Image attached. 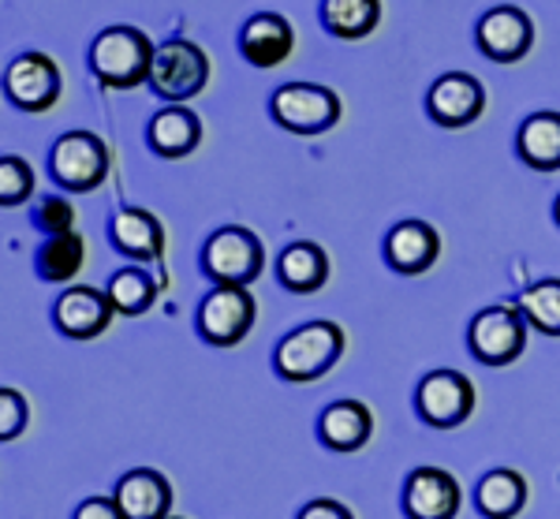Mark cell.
Here are the masks:
<instances>
[{
    "label": "cell",
    "mask_w": 560,
    "mask_h": 519,
    "mask_svg": "<svg viewBox=\"0 0 560 519\" xmlns=\"http://www.w3.org/2000/svg\"><path fill=\"white\" fill-rule=\"evenodd\" d=\"M345 355V330L337 322H306L295 325L273 351L277 374L292 385H306L329 374Z\"/></svg>",
    "instance_id": "1"
},
{
    "label": "cell",
    "mask_w": 560,
    "mask_h": 519,
    "mask_svg": "<svg viewBox=\"0 0 560 519\" xmlns=\"http://www.w3.org/2000/svg\"><path fill=\"white\" fill-rule=\"evenodd\" d=\"M153 42L139 26H105L90 45V71L113 90H131L150 83L153 71Z\"/></svg>",
    "instance_id": "2"
},
{
    "label": "cell",
    "mask_w": 560,
    "mask_h": 519,
    "mask_svg": "<svg viewBox=\"0 0 560 519\" xmlns=\"http://www.w3.org/2000/svg\"><path fill=\"white\" fill-rule=\"evenodd\" d=\"M261 266H266L261 240L250 229H240V224L217 229L202 247V269L213 285L247 288L250 280H258Z\"/></svg>",
    "instance_id": "3"
},
{
    "label": "cell",
    "mask_w": 560,
    "mask_h": 519,
    "mask_svg": "<svg viewBox=\"0 0 560 519\" xmlns=\"http://www.w3.org/2000/svg\"><path fill=\"white\" fill-rule=\"evenodd\" d=\"M210 83V57L187 38H168L158 45L150 71V90L161 94L165 102H191Z\"/></svg>",
    "instance_id": "4"
},
{
    "label": "cell",
    "mask_w": 560,
    "mask_h": 519,
    "mask_svg": "<svg viewBox=\"0 0 560 519\" xmlns=\"http://www.w3.org/2000/svg\"><path fill=\"white\" fill-rule=\"evenodd\" d=\"M527 318L520 307H486L471 318L467 348L486 367H509L527 348Z\"/></svg>",
    "instance_id": "5"
},
{
    "label": "cell",
    "mask_w": 560,
    "mask_h": 519,
    "mask_svg": "<svg viewBox=\"0 0 560 519\" xmlns=\"http://www.w3.org/2000/svg\"><path fill=\"white\" fill-rule=\"evenodd\" d=\"M269 113L292 135H322L340 120V97L322 83H284L277 86Z\"/></svg>",
    "instance_id": "6"
},
{
    "label": "cell",
    "mask_w": 560,
    "mask_h": 519,
    "mask_svg": "<svg viewBox=\"0 0 560 519\" xmlns=\"http://www.w3.org/2000/svg\"><path fill=\"white\" fill-rule=\"evenodd\" d=\"M198 333L213 348H236L255 325V296L247 288L217 285L210 296L198 303Z\"/></svg>",
    "instance_id": "7"
},
{
    "label": "cell",
    "mask_w": 560,
    "mask_h": 519,
    "mask_svg": "<svg viewBox=\"0 0 560 519\" xmlns=\"http://www.w3.org/2000/svg\"><path fill=\"white\" fill-rule=\"evenodd\" d=\"M49 172L68 191H94L108 176V146L94 131H68L49 150Z\"/></svg>",
    "instance_id": "8"
},
{
    "label": "cell",
    "mask_w": 560,
    "mask_h": 519,
    "mask_svg": "<svg viewBox=\"0 0 560 519\" xmlns=\"http://www.w3.org/2000/svg\"><path fill=\"white\" fill-rule=\"evenodd\" d=\"M415 407H419L422 423L438 426V430H453L464 426L475 412V385L459 370H430L419 381L415 393Z\"/></svg>",
    "instance_id": "9"
},
{
    "label": "cell",
    "mask_w": 560,
    "mask_h": 519,
    "mask_svg": "<svg viewBox=\"0 0 560 519\" xmlns=\"http://www.w3.org/2000/svg\"><path fill=\"white\" fill-rule=\"evenodd\" d=\"M8 102L23 113H49L60 102V68L49 53H20L4 71Z\"/></svg>",
    "instance_id": "10"
},
{
    "label": "cell",
    "mask_w": 560,
    "mask_h": 519,
    "mask_svg": "<svg viewBox=\"0 0 560 519\" xmlns=\"http://www.w3.org/2000/svg\"><path fill=\"white\" fill-rule=\"evenodd\" d=\"M475 42L490 60L516 64L527 57L530 45H535V23H530V15L516 4H497L478 20Z\"/></svg>",
    "instance_id": "11"
},
{
    "label": "cell",
    "mask_w": 560,
    "mask_h": 519,
    "mask_svg": "<svg viewBox=\"0 0 560 519\" xmlns=\"http://www.w3.org/2000/svg\"><path fill=\"white\" fill-rule=\"evenodd\" d=\"M404 516L408 519H456L464 494H459L456 475L445 468H415L404 478Z\"/></svg>",
    "instance_id": "12"
},
{
    "label": "cell",
    "mask_w": 560,
    "mask_h": 519,
    "mask_svg": "<svg viewBox=\"0 0 560 519\" xmlns=\"http://www.w3.org/2000/svg\"><path fill=\"white\" fill-rule=\"evenodd\" d=\"M113 299H108V291L102 288H86V285H75L68 288L65 296L57 299V307H52V322H57V330L71 336V341H94V336H102L108 325H113Z\"/></svg>",
    "instance_id": "13"
},
{
    "label": "cell",
    "mask_w": 560,
    "mask_h": 519,
    "mask_svg": "<svg viewBox=\"0 0 560 519\" xmlns=\"http://www.w3.org/2000/svg\"><path fill=\"white\" fill-rule=\"evenodd\" d=\"M427 108L441 127H471L486 113V86L467 71H448L430 86Z\"/></svg>",
    "instance_id": "14"
},
{
    "label": "cell",
    "mask_w": 560,
    "mask_h": 519,
    "mask_svg": "<svg viewBox=\"0 0 560 519\" xmlns=\"http://www.w3.org/2000/svg\"><path fill=\"white\" fill-rule=\"evenodd\" d=\"M292 49H295V31L280 12H258L243 23L240 53L255 68H277V64L292 57Z\"/></svg>",
    "instance_id": "15"
},
{
    "label": "cell",
    "mask_w": 560,
    "mask_h": 519,
    "mask_svg": "<svg viewBox=\"0 0 560 519\" xmlns=\"http://www.w3.org/2000/svg\"><path fill=\"white\" fill-rule=\"evenodd\" d=\"M441 254V235L427 221H400L385 235V262L404 277H419L433 269Z\"/></svg>",
    "instance_id": "16"
},
{
    "label": "cell",
    "mask_w": 560,
    "mask_h": 519,
    "mask_svg": "<svg viewBox=\"0 0 560 519\" xmlns=\"http://www.w3.org/2000/svg\"><path fill=\"white\" fill-rule=\"evenodd\" d=\"M113 497L124 519H168V508H173V486L153 468H135L120 475Z\"/></svg>",
    "instance_id": "17"
},
{
    "label": "cell",
    "mask_w": 560,
    "mask_h": 519,
    "mask_svg": "<svg viewBox=\"0 0 560 519\" xmlns=\"http://www.w3.org/2000/svg\"><path fill=\"white\" fill-rule=\"evenodd\" d=\"M108 235H113V247L120 251L124 258H135V262H153L165 251V229H161V221L139 206L116 209L113 221H108Z\"/></svg>",
    "instance_id": "18"
},
{
    "label": "cell",
    "mask_w": 560,
    "mask_h": 519,
    "mask_svg": "<svg viewBox=\"0 0 560 519\" xmlns=\"http://www.w3.org/2000/svg\"><path fill=\"white\" fill-rule=\"evenodd\" d=\"M370 434H374V415L363 400H337L318 418V441L332 452L363 449Z\"/></svg>",
    "instance_id": "19"
},
{
    "label": "cell",
    "mask_w": 560,
    "mask_h": 519,
    "mask_svg": "<svg viewBox=\"0 0 560 519\" xmlns=\"http://www.w3.org/2000/svg\"><path fill=\"white\" fill-rule=\"evenodd\" d=\"M147 139L158 158H168V161L187 158V153H195L198 142H202V120H198L187 105H168L150 120Z\"/></svg>",
    "instance_id": "20"
},
{
    "label": "cell",
    "mask_w": 560,
    "mask_h": 519,
    "mask_svg": "<svg viewBox=\"0 0 560 519\" xmlns=\"http://www.w3.org/2000/svg\"><path fill=\"white\" fill-rule=\"evenodd\" d=\"M277 280L295 296H314L329 280V254L311 240L288 243L277 258Z\"/></svg>",
    "instance_id": "21"
},
{
    "label": "cell",
    "mask_w": 560,
    "mask_h": 519,
    "mask_svg": "<svg viewBox=\"0 0 560 519\" xmlns=\"http://www.w3.org/2000/svg\"><path fill=\"white\" fill-rule=\"evenodd\" d=\"M516 153L535 172H560V113H530L516 131Z\"/></svg>",
    "instance_id": "22"
},
{
    "label": "cell",
    "mask_w": 560,
    "mask_h": 519,
    "mask_svg": "<svg viewBox=\"0 0 560 519\" xmlns=\"http://www.w3.org/2000/svg\"><path fill=\"white\" fill-rule=\"evenodd\" d=\"M475 505L486 519H512L527 505V482L520 471L497 468L475 486Z\"/></svg>",
    "instance_id": "23"
},
{
    "label": "cell",
    "mask_w": 560,
    "mask_h": 519,
    "mask_svg": "<svg viewBox=\"0 0 560 519\" xmlns=\"http://www.w3.org/2000/svg\"><path fill=\"white\" fill-rule=\"evenodd\" d=\"M322 23L332 38L359 42L382 23V0H322Z\"/></svg>",
    "instance_id": "24"
},
{
    "label": "cell",
    "mask_w": 560,
    "mask_h": 519,
    "mask_svg": "<svg viewBox=\"0 0 560 519\" xmlns=\"http://www.w3.org/2000/svg\"><path fill=\"white\" fill-rule=\"evenodd\" d=\"M83 258H86V243L79 232L45 235L38 258H34V269H38V277L49 280V285H65V280H71L83 269Z\"/></svg>",
    "instance_id": "25"
},
{
    "label": "cell",
    "mask_w": 560,
    "mask_h": 519,
    "mask_svg": "<svg viewBox=\"0 0 560 519\" xmlns=\"http://www.w3.org/2000/svg\"><path fill=\"white\" fill-rule=\"evenodd\" d=\"M108 299H113V307L120 314H147L153 307V299H158V285H153V277L142 266H128L120 273H113L108 277Z\"/></svg>",
    "instance_id": "26"
},
{
    "label": "cell",
    "mask_w": 560,
    "mask_h": 519,
    "mask_svg": "<svg viewBox=\"0 0 560 519\" xmlns=\"http://www.w3.org/2000/svg\"><path fill=\"white\" fill-rule=\"evenodd\" d=\"M520 311L527 318L530 330L546 333V336H560V280H538L520 296Z\"/></svg>",
    "instance_id": "27"
},
{
    "label": "cell",
    "mask_w": 560,
    "mask_h": 519,
    "mask_svg": "<svg viewBox=\"0 0 560 519\" xmlns=\"http://www.w3.org/2000/svg\"><path fill=\"white\" fill-rule=\"evenodd\" d=\"M31 195H34V169L23 158H15V153H4L0 158V203L12 209L23 206Z\"/></svg>",
    "instance_id": "28"
},
{
    "label": "cell",
    "mask_w": 560,
    "mask_h": 519,
    "mask_svg": "<svg viewBox=\"0 0 560 519\" xmlns=\"http://www.w3.org/2000/svg\"><path fill=\"white\" fill-rule=\"evenodd\" d=\"M34 224H38L45 235L75 232V206H71L65 195H42L38 206H34Z\"/></svg>",
    "instance_id": "29"
},
{
    "label": "cell",
    "mask_w": 560,
    "mask_h": 519,
    "mask_svg": "<svg viewBox=\"0 0 560 519\" xmlns=\"http://www.w3.org/2000/svg\"><path fill=\"white\" fill-rule=\"evenodd\" d=\"M26 400L20 389H0V437L4 441H15V437L23 434V426H26Z\"/></svg>",
    "instance_id": "30"
},
{
    "label": "cell",
    "mask_w": 560,
    "mask_h": 519,
    "mask_svg": "<svg viewBox=\"0 0 560 519\" xmlns=\"http://www.w3.org/2000/svg\"><path fill=\"white\" fill-rule=\"evenodd\" d=\"M71 519H124V512L116 505V497H86Z\"/></svg>",
    "instance_id": "31"
},
{
    "label": "cell",
    "mask_w": 560,
    "mask_h": 519,
    "mask_svg": "<svg viewBox=\"0 0 560 519\" xmlns=\"http://www.w3.org/2000/svg\"><path fill=\"white\" fill-rule=\"evenodd\" d=\"M295 519H355V516H351V508L340 505V500L318 497V500H311V505H303V512Z\"/></svg>",
    "instance_id": "32"
},
{
    "label": "cell",
    "mask_w": 560,
    "mask_h": 519,
    "mask_svg": "<svg viewBox=\"0 0 560 519\" xmlns=\"http://www.w3.org/2000/svg\"><path fill=\"white\" fill-rule=\"evenodd\" d=\"M553 217H557V224H560V195H557V203H553Z\"/></svg>",
    "instance_id": "33"
},
{
    "label": "cell",
    "mask_w": 560,
    "mask_h": 519,
    "mask_svg": "<svg viewBox=\"0 0 560 519\" xmlns=\"http://www.w3.org/2000/svg\"><path fill=\"white\" fill-rule=\"evenodd\" d=\"M168 519H179V516H168Z\"/></svg>",
    "instance_id": "34"
}]
</instances>
